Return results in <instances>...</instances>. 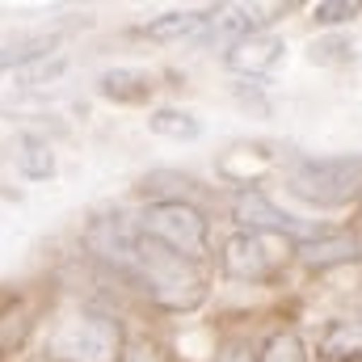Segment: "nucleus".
<instances>
[{"label": "nucleus", "mask_w": 362, "mask_h": 362, "mask_svg": "<svg viewBox=\"0 0 362 362\" xmlns=\"http://www.w3.org/2000/svg\"><path fill=\"white\" fill-rule=\"evenodd\" d=\"M278 59H282V38H274L266 30H253L228 47V68L240 76H266Z\"/></svg>", "instance_id": "6"}, {"label": "nucleus", "mask_w": 362, "mask_h": 362, "mask_svg": "<svg viewBox=\"0 0 362 362\" xmlns=\"http://www.w3.org/2000/svg\"><path fill=\"white\" fill-rule=\"evenodd\" d=\"M148 127L156 131V135H165V139H198L202 135V122L189 114V110H152V118H148Z\"/></svg>", "instance_id": "13"}, {"label": "nucleus", "mask_w": 362, "mask_h": 362, "mask_svg": "<svg viewBox=\"0 0 362 362\" xmlns=\"http://www.w3.org/2000/svg\"><path fill=\"white\" fill-rule=\"evenodd\" d=\"M47 358L51 362H127L122 325L110 312L72 308L47 333Z\"/></svg>", "instance_id": "1"}, {"label": "nucleus", "mask_w": 362, "mask_h": 362, "mask_svg": "<svg viewBox=\"0 0 362 362\" xmlns=\"http://www.w3.org/2000/svg\"><path fill=\"white\" fill-rule=\"evenodd\" d=\"M257 362H308V350H303L295 329H282V333H274L270 341L262 346Z\"/></svg>", "instance_id": "14"}, {"label": "nucleus", "mask_w": 362, "mask_h": 362, "mask_svg": "<svg viewBox=\"0 0 362 362\" xmlns=\"http://www.w3.org/2000/svg\"><path fill=\"white\" fill-rule=\"evenodd\" d=\"M97 93L105 101H118V105H144L156 93V81L144 68H114V72L97 76Z\"/></svg>", "instance_id": "8"}, {"label": "nucleus", "mask_w": 362, "mask_h": 362, "mask_svg": "<svg viewBox=\"0 0 362 362\" xmlns=\"http://www.w3.org/2000/svg\"><path fill=\"white\" fill-rule=\"evenodd\" d=\"M316 354L325 362H362V320H333L320 333Z\"/></svg>", "instance_id": "9"}, {"label": "nucleus", "mask_w": 362, "mask_h": 362, "mask_svg": "<svg viewBox=\"0 0 362 362\" xmlns=\"http://www.w3.org/2000/svg\"><path fill=\"white\" fill-rule=\"evenodd\" d=\"M354 59V47L341 42V38H320L312 42V64H350Z\"/></svg>", "instance_id": "16"}, {"label": "nucleus", "mask_w": 362, "mask_h": 362, "mask_svg": "<svg viewBox=\"0 0 362 362\" xmlns=\"http://www.w3.org/2000/svg\"><path fill=\"white\" fill-rule=\"evenodd\" d=\"M286 189L308 206H346L362 194V156H299Z\"/></svg>", "instance_id": "2"}, {"label": "nucleus", "mask_w": 362, "mask_h": 362, "mask_svg": "<svg viewBox=\"0 0 362 362\" xmlns=\"http://www.w3.org/2000/svg\"><path fill=\"white\" fill-rule=\"evenodd\" d=\"M362 257V245L354 232H320L312 240H303L299 262L308 270H333V266H350Z\"/></svg>", "instance_id": "7"}, {"label": "nucleus", "mask_w": 362, "mask_h": 362, "mask_svg": "<svg viewBox=\"0 0 362 362\" xmlns=\"http://www.w3.org/2000/svg\"><path fill=\"white\" fill-rule=\"evenodd\" d=\"M358 13H362V0H320V4L312 8L316 25H346V21H354Z\"/></svg>", "instance_id": "15"}, {"label": "nucleus", "mask_w": 362, "mask_h": 362, "mask_svg": "<svg viewBox=\"0 0 362 362\" xmlns=\"http://www.w3.org/2000/svg\"><path fill=\"white\" fill-rule=\"evenodd\" d=\"M278 245H291L286 236H266V232H236L223 240V274L236 282H270L282 270L286 253H278Z\"/></svg>", "instance_id": "4"}, {"label": "nucleus", "mask_w": 362, "mask_h": 362, "mask_svg": "<svg viewBox=\"0 0 362 362\" xmlns=\"http://www.w3.org/2000/svg\"><path fill=\"white\" fill-rule=\"evenodd\" d=\"M206 17H211V8H185V13H165V17L148 21V25H144V34H148V38H156V42L189 38V34H198V30L206 25Z\"/></svg>", "instance_id": "10"}, {"label": "nucleus", "mask_w": 362, "mask_h": 362, "mask_svg": "<svg viewBox=\"0 0 362 362\" xmlns=\"http://www.w3.org/2000/svg\"><path fill=\"white\" fill-rule=\"evenodd\" d=\"M55 34H38V38H21V42H8V47H0V72H17V68H25V64H38L42 55H51L55 51Z\"/></svg>", "instance_id": "12"}, {"label": "nucleus", "mask_w": 362, "mask_h": 362, "mask_svg": "<svg viewBox=\"0 0 362 362\" xmlns=\"http://www.w3.org/2000/svg\"><path fill=\"white\" fill-rule=\"evenodd\" d=\"M219 362H253V354H249V346H245V341H228V346H223V354H219Z\"/></svg>", "instance_id": "18"}, {"label": "nucleus", "mask_w": 362, "mask_h": 362, "mask_svg": "<svg viewBox=\"0 0 362 362\" xmlns=\"http://www.w3.org/2000/svg\"><path fill=\"white\" fill-rule=\"evenodd\" d=\"M139 232L169 245L173 253L189 257V262H202L206 257V215L185 202V198H160L144 211L139 219Z\"/></svg>", "instance_id": "3"}, {"label": "nucleus", "mask_w": 362, "mask_h": 362, "mask_svg": "<svg viewBox=\"0 0 362 362\" xmlns=\"http://www.w3.org/2000/svg\"><path fill=\"white\" fill-rule=\"evenodd\" d=\"M17 169L30 181H42L55 173V156H51V144L42 135H21L17 139Z\"/></svg>", "instance_id": "11"}, {"label": "nucleus", "mask_w": 362, "mask_h": 362, "mask_svg": "<svg viewBox=\"0 0 362 362\" xmlns=\"http://www.w3.org/2000/svg\"><path fill=\"white\" fill-rule=\"evenodd\" d=\"M127 362H173V358H169L165 350H156V346H148V341H144V346H135V350L127 354Z\"/></svg>", "instance_id": "17"}, {"label": "nucleus", "mask_w": 362, "mask_h": 362, "mask_svg": "<svg viewBox=\"0 0 362 362\" xmlns=\"http://www.w3.org/2000/svg\"><path fill=\"white\" fill-rule=\"evenodd\" d=\"M232 215L245 232H266V236H286V240H312V236L325 232V228H312L308 219H295V215L278 211L257 189H240L236 202H232Z\"/></svg>", "instance_id": "5"}]
</instances>
